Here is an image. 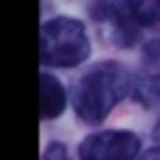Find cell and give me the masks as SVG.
Masks as SVG:
<instances>
[{
  "label": "cell",
  "instance_id": "cell-5",
  "mask_svg": "<svg viewBox=\"0 0 160 160\" xmlns=\"http://www.w3.org/2000/svg\"><path fill=\"white\" fill-rule=\"evenodd\" d=\"M132 98L143 107H152L160 101V62L152 59L146 62V68L141 73H135V84H132Z\"/></svg>",
  "mask_w": 160,
  "mask_h": 160
},
{
  "label": "cell",
  "instance_id": "cell-3",
  "mask_svg": "<svg viewBox=\"0 0 160 160\" xmlns=\"http://www.w3.org/2000/svg\"><path fill=\"white\" fill-rule=\"evenodd\" d=\"M141 138L127 129L93 132L79 143V160H138Z\"/></svg>",
  "mask_w": 160,
  "mask_h": 160
},
{
  "label": "cell",
  "instance_id": "cell-10",
  "mask_svg": "<svg viewBox=\"0 0 160 160\" xmlns=\"http://www.w3.org/2000/svg\"><path fill=\"white\" fill-rule=\"evenodd\" d=\"M155 141L160 143V121H158V127H155Z\"/></svg>",
  "mask_w": 160,
  "mask_h": 160
},
{
  "label": "cell",
  "instance_id": "cell-2",
  "mask_svg": "<svg viewBox=\"0 0 160 160\" xmlns=\"http://www.w3.org/2000/svg\"><path fill=\"white\" fill-rule=\"evenodd\" d=\"M90 56V37L76 17H53L39 28V59L48 68H76Z\"/></svg>",
  "mask_w": 160,
  "mask_h": 160
},
{
  "label": "cell",
  "instance_id": "cell-4",
  "mask_svg": "<svg viewBox=\"0 0 160 160\" xmlns=\"http://www.w3.org/2000/svg\"><path fill=\"white\" fill-rule=\"evenodd\" d=\"M90 17L98 22V28L118 48H129V45L138 42L141 25L132 20V14L127 8V0H93Z\"/></svg>",
  "mask_w": 160,
  "mask_h": 160
},
{
  "label": "cell",
  "instance_id": "cell-8",
  "mask_svg": "<svg viewBox=\"0 0 160 160\" xmlns=\"http://www.w3.org/2000/svg\"><path fill=\"white\" fill-rule=\"evenodd\" d=\"M138 160H160V146L149 149V152H141V158H138Z\"/></svg>",
  "mask_w": 160,
  "mask_h": 160
},
{
  "label": "cell",
  "instance_id": "cell-1",
  "mask_svg": "<svg viewBox=\"0 0 160 160\" xmlns=\"http://www.w3.org/2000/svg\"><path fill=\"white\" fill-rule=\"evenodd\" d=\"M135 73H129L121 62H98L93 65L73 90V110L84 124H101L118 101L132 96Z\"/></svg>",
  "mask_w": 160,
  "mask_h": 160
},
{
  "label": "cell",
  "instance_id": "cell-9",
  "mask_svg": "<svg viewBox=\"0 0 160 160\" xmlns=\"http://www.w3.org/2000/svg\"><path fill=\"white\" fill-rule=\"evenodd\" d=\"M146 53H149L152 59H158V62H160V42H155V45H149V48H146Z\"/></svg>",
  "mask_w": 160,
  "mask_h": 160
},
{
  "label": "cell",
  "instance_id": "cell-6",
  "mask_svg": "<svg viewBox=\"0 0 160 160\" xmlns=\"http://www.w3.org/2000/svg\"><path fill=\"white\" fill-rule=\"evenodd\" d=\"M39 112L45 121L65 112V87L51 73H39Z\"/></svg>",
  "mask_w": 160,
  "mask_h": 160
},
{
  "label": "cell",
  "instance_id": "cell-7",
  "mask_svg": "<svg viewBox=\"0 0 160 160\" xmlns=\"http://www.w3.org/2000/svg\"><path fill=\"white\" fill-rule=\"evenodd\" d=\"M127 8L141 28H160V0H127Z\"/></svg>",
  "mask_w": 160,
  "mask_h": 160
}]
</instances>
